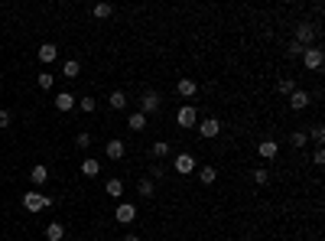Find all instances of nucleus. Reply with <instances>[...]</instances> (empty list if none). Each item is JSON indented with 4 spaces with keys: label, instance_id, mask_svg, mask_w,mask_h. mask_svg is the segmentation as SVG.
<instances>
[{
    "label": "nucleus",
    "instance_id": "nucleus-1",
    "mask_svg": "<svg viewBox=\"0 0 325 241\" xmlns=\"http://www.w3.org/2000/svg\"><path fill=\"white\" fill-rule=\"evenodd\" d=\"M49 205H52V199L43 196V192H26L23 196V209L26 212H43V209H49Z\"/></svg>",
    "mask_w": 325,
    "mask_h": 241
},
{
    "label": "nucleus",
    "instance_id": "nucleus-2",
    "mask_svg": "<svg viewBox=\"0 0 325 241\" xmlns=\"http://www.w3.org/2000/svg\"><path fill=\"white\" fill-rule=\"evenodd\" d=\"M176 124H179V127H185V130L195 127V124H198V108L195 105H182L176 111Z\"/></svg>",
    "mask_w": 325,
    "mask_h": 241
},
{
    "label": "nucleus",
    "instance_id": "nucleus-3",
    "mask_svg": "<svg viewBox=\"0 0 325 241\" xmlns=\"http://www.w3.org/2000/svg\"><path fill=\"white\" fill-rule=\"evenodd\" d=\"M302 62H306V68L309 72H319L322 68V62H325V56H322V49L319 46H309V49H302V56H299Z\"/></svg>",
    "mask_w": 325,
    "mask_h": 241
},
{
    "label": "nucleus",
    "instance_id": "nucleus-4",
    "mask_svg": "<svg viewBox=\"0 0 325 241\" xmlns=\"http://www.w3.org/2000/svg\"><path fill=\"white\" fill-rule=\"evenodd\" d=\"M293 43H299L302 49H309V46L315 43V26L312 23H299V26H296V39H293Z\"/></svg>",
    "mask_w": 325,
    "mask_h": 241
},
{
    "label": "nucleus",
    "instance_id": "nucleus-5",
    "mask_svg": "<svg viewBox=\"0 0 325 241\" xmlns=\"http://www.w3.org/2000/svg\"><path fill=\"white\" fill-rule=\"evenodd\" d=\"M160 111V92H147L140 98V114L147 118V114H156Z\"/></svg>",
    "mask_w": 325,
    "mask_h": 241
},
{
    "label": "nucleus",
    "instance_id": "nucleus-6",
    "mask_svg": "<svg viewBox=\"0 0 325 241\" xmlns=\"http://www.w3.org/2000/svg\"><path fill=\"white\" fill-rule=\"evenodd\" d=\"M114 218H117L121 225H130V222L137 218V205H130V202H121V205L114 209Z\"/></svg>",
    "mask_w": 325,
    "mask_h": 241
},
{
    "label": "nucleus",
    "instance_id": "nucleus-7",
    "mask_svg": "<svg viewBox=\"0 0 325 241\" xmlns=\"http://www.w3.org/2000/svg\"><path fill=\"white\" fill-rule=\"evenodd\" d=\"M309 101H312V95H309V92H302V88H296V92L289 95V108H293V111H306V108H309Z\"/></svg>",
    "mask_w": 325,
    "mask_h": 241
},
{
    "label": "nucleus",
    "instance_id": "nucleus-8",
    "mask_svg": "<svg viewBox=\"0 0 325 241\" xmlns=\"http://www.w3.org/2000/svg\"><path fill=\"white\" fill-rule=\"evenodd\" d=\"M176 173H179V176L195 173V156H192V153H179V156H176Z\"/></svg>",
    "mask_w": 325,
    "mask_h": 241
},
{
    "label": "nucleus",
    "instance_id": "nucleus-9",
    "mask_svg": "<svg viewBox=\"0 0 325 241\" xmlns=\"http://www.w3.org/2000/svg\"><path fill=\"white\" fill-rule=\"evenodd\" d=\"M198 134H202L205 140H215V137L221 134V124H218L215 118H205L202 124H198Z\"/></svg>",
    "mask_w": 325,
    "mask_h": 241
},
{
    "label": "nucleus",
    "instance_id": "nucleus-10",
    "mask_svg": "<svg viewBox=\"0 0 325 241\" xmlns=\"http://www.w3.org/2000/svg\"><path fill=\"white\" fill-rule=\"evenodd\" d=\"M276 153H280V143L276 140H260L257 143V156H264V160H276Z\"/></svg>",
    "mask_w": 325,
    "mask_h": 241
},
{
    "label": "nucleus",
    "instance_id": "nucleus-11",
    "mask_svg": "<svg viewBox=\"0 0 325 241\" xmlns=\"http://www.w3.org/2000/svg\"><path fill=\"white\" fill-rule=\"evenodd\" d=\"M55 108H59V111H75V108H78V101H75V95L59 92V95H55Z\"/></svg>",
    "mask_w": 325,
    "mask_h": 241
},
{
    "label": "nucleus",
    "instance_id": "nucleus-12",
    "mask_svg": "<svg viewBox=\"0 0 325 241\" xmlns=\"http://www.w3.org/2000/svg\"><path fill=\"white\" fill-rule=\"evenodd\" d=\"M36 56H39V62H43V65H49V62L59 59V49H55V43H43Z\"/></svg>",
    "mask_w": 325,
    "mask_h": 241
},
{
    "label": "nucleus",
    "instance_id": "nucleus-13",
    "mask_svg": "<svg viewBox=\"0 0 325 241\" xmlns=\"http://www.w3.org/2000/svg\"><path fill=\"white\" fill-rule=\"evenodd\" d=\"M176 92L182 95V98H192V95L198 92V82H192V78H179V82H176Z\"/></svg>",
    "mask_w": 325,
    "mask_h": 241
},
{
    "label": "nucleus",
    "instance_id": "nucleus-14",
    "mask_svg": "<svg viewBox=\"0 0 325 241\" xmlns=\"http://www.w3.org/2000/svg\"><path fill=\"white\" fill-rule=\"evenodd\" d=\"M104 153H107V160H124V140H107V147H104Z\"/></svg>",
    "mask_w": 325,
    "mask_h": 241
},
{
    "label": "nucleus",
    "instance_id": "nucleus-15",
    "mask_svg": "<svg viewBox=\"0 0 325 241\" xmlns=\"http://www.w3.org/2000/svg\"><path fill=\"white\" fill-rule=\"evenodd\" d=\"M172 153V147L166 140H156L153 147H150V156H153V160H163V156H169Z\"/></svg>",
    "mask_w": 325,
    "mask_h": 241
},
{
    "label": "nucleus",
    "instance_id": "nucleus-16",
    "mask_svg": "<svg viewBox=\"0 0 325 241\" xmlns=\"http://www.w3.org/2000/svg\"><path fill=\"white\" fill-rule=\"evenodd\" d=\"M107 105L114 108V111H124V108H127V95H124V92H111Z\"/></svg>",
    "mask_w": 325,
    "mask_h": 241
},
{
    "label": "nucleus",
    "instance_id": "nucleus-17",
    "mask_svg": "<svg viewBox=\"0 0 325 241\" xmlns=\"http://www.w3.org/2000/svg\"><path fill=\"white\" fill-rule=\"evenodd\" d=\"M81 173H85V176H98V173H101V160H94V156H88V160L81 163Z\"/></svg>",
    "mask_w": 325,
    "mask_h": 241
},
{
    "label": "nucleus",
    "instance_id": "nucleus-18",
    "mask_svg": "<svg viewBox=\"0 0 325 241\" xmlns=\"http://www.w3.org/2000/svg\"><path fill=\"white\" fill-rule=\"evenodd\" d=\"M30 180L36 183V186H43L46 180H49V170H46L43 163H39V167H33V170H30Z\"/></svg>",
    "mask_w": 325,
    "mask_h": 241
},
{
    "label": "nucleus",
    "instance_id": "nucleus-19",
    "mask_svg": "<svg viewBox=\"0 0 325 241\" xmlns=\"http://www.w3.org/2000/svg\"><path fill=\"white\" fill-rule=\"evenodd\" d=\"M127 127H130V130H147V118H143L140 111H134V114L127 118Z\"/></svg>",
    "mask_w": 325,
    "mask_h": 241
},
{
    "label": "nucleus",
    "instance_id": "nucleus-20",
    "mask_svg": "<svg viewBox=\"0 0 325 241\" xmlns=\"http://www.w3.org/2000/svg\"><path fill=\"white\" fill-rule=\"evenodd\" d=\"M62 238H65V228H62L59 222H52L49 228H46V241H62Z\"/></svg>",
    "mask_w": 325,
    "mask_h": 241
},
{
    "label": "nucleus",
    "instance_id": "nucleus-21",
    "mask_svg": "<svg viewBox=\"0 0 325 241\" xmlns=\"http://www.w3.org/2000/svg\"><path fill=\"white\" fill-rule=\"evenodd\" d=\"M198 180H202V186H211L218 180V173H215V167H202L198 170Z\"/></svg>",
    "mask_w": 325,
    "mask_h": 241
},
{
    "label": "nucleus",
    "instance_id": "nucleus-22",
    "mask_svg": "<svg viewBox=\"0 0 325 241\" xmlns=\"http://www.w3.org/2000/svg\"><path fill=\"white\" fill-rule=\"evenodd\" d=\"M36 85L43 88V92H49V88L55 85V75H52V72H39V75H36Z\"/></svg>",
    "mask_w": 325,
    "mask_h": 241
},
{
    "label": "nucleus",
    "instance_id": "nucleus-23",
    "mask_svg": "<svg viewBox=\"0 0 325 241\" xmlns=\"http://www.w3.org/2000/svg\"><path fill=\"white\" fill-rule=\"evenodd\" d=\"M137 192H140L143 199H150V196L156 192V183H150V176H147V180H140V183H137Z\"/></svg>",
    "mask_w": 325,
    "mask_h": 241
},
{
    "label": "nucleus",
    "instance_id": "nucleus-24",
    "mask_svg": "<svg viewBox=\"0 0 325 241\" xmlns=\"http://www.w3.org/2000/svg\"><path fill=\"white\" fill-rule=\"evenodd\" d=\"M104 189H107V196H114V199H121V196H124V183H121V180H107V183H104Z\"/></svg>",
    "mask_w": 325,
    "mask_h": 241
},
{
    "label": "nucleus",
    "instance_id": "nucleus-25",
    "mask_svg": "<svg viewBox=\"0 0 325 241\" xmlns=\"http://www.w3.org/2000/svg\"><path fill=\"white\" fill-rule=\"evenodd\" d=\"M94 20H107L111 17V13H114V7H111V4H94Z\"/></svg>",
    "mask_w": 325,
    "mask_h": 241
},
{
    "label": "nucleus",
    "instance_id": "nucleus-26",
    "mask_svg": "<svg viewBox=\"0 0 325 241\" xmlns=\"http://www.w3.org/2000/svg\"><path fill=\"white\" fill-rule=\"evenodd\" d=\"M78 72H81V65H78V62H75V59H68L65 65H62V75H65V78H75V75H78Z\"/></svg>",
    "mask_w": 325,
    "mask_h": 241
},
{
    "label": "nucleus",
    "instance_id": "nucleus-27",
    "mask_svg": "<svg viewBox=\"0 0 325 241\" xmlns=\"http://www.w3.org/2000/svg\"><path fill=\"white\" fill-rule=\"evenodd\" d=\"M276 92H280V95H293L296 92V82L293 78H280V82H276Z\"/></svg>",
    "mask_w": 325,
    "mask_h": 241
},
{
    "label": "nucleus",
    "instance_id": "nucleus-28",
    "mask_svg": "<svg viewBox=\"0 0 325 241\" xmlns=\"http://www.w3.org/2000/svg\"><path fill=\"white\" fill-rule=\"evenodd\" d=\"M94 108H98V101H94L91 95H85V98L78 101V111H85V114H94Z\"/></svg>",
    "mask_w": 325,
    "mask_h": 241
},
{
    "label": "nucleus",
    "instance_id": "nucleus-29",
    "mask_svg": "<svg viewBox=\"0 0 325 241\" xmlns=\"http://www.w3.org/2000/svg\"><path fill=\"white\" fill-rule=\"evenodd\" d=\"M289 143H293L296 150H302L306 147V130H293V134H289Z\"/></svg>",
    "mask_w": 325,
    "mask_h": 241
},
{
    "label": "nucleus",
    "instance_id": "nucleus-30",
    "mask_svg": "<svg viewBox=\"0 0 325 241\" xmlns=\"http://www.w3.org/2000/svg\"><path fill=\"white\" fill-rule=\"evenodd\" d=\"M75 147H78V150H88V147H91V134H88V130H81V134L75 137Z\"/></svg>",
    "mask_w": 325,
    "mask_h": 241
},
{
    "label": "nucleus",
    "instance_id": "nucleus-31",
    "mask_svg": "<svg viewBox=\"0 0 325 241\" xmlns=\"http://www.w3.org/2000/svg\"><path fill=\"white\" fill-rule=\"evenodd\" d=\"M299 56H302V46L299 43H289L286 46V59H299Z\"/></svg>",
    "mask_w": 325,
    "mask_h": 241
},
{
    "label": "nucleus",
    "instance_id": "nucleus-32",
    "mask_svg": "<svg viewBox=\"0 0 325 241\" xmlns=\"http://www.w3.org/2000/svg\"><path fill=\"white\" fill-rule=\"evenodd\" d=\"M312 140L319 143V147L325 143V127H322V124H315V127H312Z\"/></svg>",
    "mask_w": 325,
    "mask_h": 241
},
{
    "label": "nucleus",
    "instance_id": "nucleus-33",
    "mask_svg": "<svg viewBox=\"0 0 325 241\" xmlns=\"http://www.w3.org/2000/svg\"><path fill=\"white\" fill-rule=\"evenodd\" d=\"M312 163H315V167H325V150H322V147L312 153Z\"/></svg>",
    "mask_w": 325,
    "mask_h": 241
},
{
    "label": "nucleus",
    "instance_id": "nucleus-34",
    "mask_svg": "<svg viewBox=\"0 0 325 241\" xmlns=\"http://www.w3.org/2000/svg\"><path fill=\"white\" fill-rule=\"evenodd\" d=\"M267 180H270V176H267V170H254V183H260V186H264Z\"/></svg>",
    "mask_w": 325,
    "mask_h": 241
},
{
    "label": "nucleus",
    "instance_id": "nucleus-35",
    "mask_svg": "<svg viewBox=\"0 0 325 241\" xmlns=\"http://www.w3.org/2000/svg\"><path fill=\"white\" fill-rule=\"evenodd\" d=\"M4 127H10V111H4V108H0V130Z\"/></svg>",
    "mask_w": 325,
    "mask_h": 241
},
{
    "label": "nucleus",
    "instance_id": "nucleus-36",
    "mask_svg": "<svg viewBox=\"0 0 325 241\" xmlns=\"http://www.w3.org/2000/svg\"><path fill=\"white\" fill-rule=\"evenodd\" d=\"M124 241H140V235H124Z\"/></svg>",
    "mask_w": 325,
    "mask_h": 241
}]
</instances>
